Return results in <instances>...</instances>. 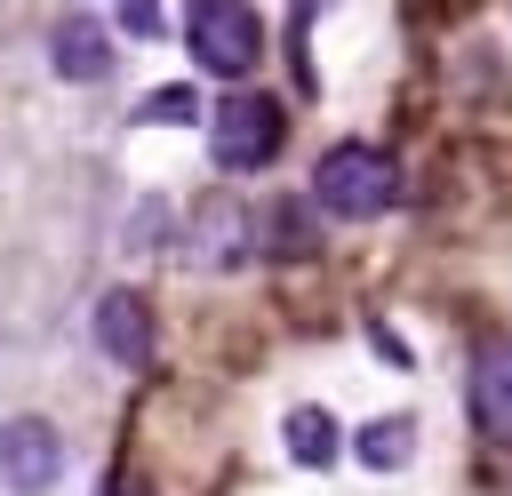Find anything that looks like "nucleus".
<instances>
[{
    "mask_svg": "<svg viewBox=\"0 0 512 496\" xmlns=\"http://www.w3.org/2000/svg\"><path fill=\"white\" fill-rule=\"evenodd\" d=\"M0 472H8L16 488H48V480H56V432L32 424V416H16V424L0 432Z\"/></svg>",
    "mask_w": 512,
    "mask_h": 496,
    "instance_id": "nucleus-6",
    "label": "nucleus"
},
{
    "mask_svg": "<svg viewBox=\"0 0 512 496\" xmlns=\"http://www.w3.org/2000/svg\"><path fill=\"white\" fill-rule=\"evenodd\" d=\"M264 248H272V256H312L320 232L296 216V200H272V216H264Z\"/></svg>",
    "mask_w": 512,
    "mask_h": 496,
    "instance_id": "nucleus-11",
    "label": "nucleus"
},
{
    "mask_svg": "<svg viewBox=\"0 0 512 496\" xmlns=\"http://www.w3.org/2000/svg\"><path fill=\"white\" fill-rule=\"evenodd\" d=\"M96 344H104L120 368H144V360H152V312H144V296H136V288L96 296Z\"/></svg>",
    "mask_w": 512,
    "mask_h": 496,
    "instance_id": "nucleus-4",
    "label": "nucleus"
},
{
    "mask_svg": "<svg viewBox=\"0 0 512 496\" xmlns=\"http://www.w3.org/2000/svg\"><path fill=\"white\" fill-rule=\"evenodd\" d=\"M248 248V224H240V208H200V232H192V264L200 272H216V264H232Z\"/></svg>",
    "mask_w": 512,
    "mask_h": 496,
    "instance_id": "nucleus-9",
    "label": "nucleus"
},
{
    "mask_svg": "<svg viewBox=\"0 0 512 496\" xmlns=\"http://www.w3.org/2000/svg\"><path fill=\"white\" fill-rule=\"evenodd\" d=\"M280 440H288V456H296V464H336V448H344V432H336V416H328V408H288Z\"/></svg>",
    "mask_w": 512,
    "mask_h": 496,
    "instance_id": "nucleus-8",
    "label": "nucleus"
},
{
    "mask_svg": "<svg viewBox=\"0 0 512 496\" xmlns=\"http://www.w3.org/2000/svg\"><path fill=\"white\" fill-rule=\"evenodd\" d=\"M472 424L512 448V344H488L472 360Z\"/></svg>",
    "mask_w": 512,
    "mask_h": 496,
    "instance_id": "nucleus-5",
    "label": "nucleus"
},
{
    "mask_svg": "<svg viewBox=\"0 0 512 496\" xmlns=\"http://www.w3.org/2000/svg\"><path fill=\"white\" fill-rule=\"evenodd\" d=\"M312 200L328 216H384L400 200V168L384 144H336L320 168H312Z\"/></svg>",
    "mask_w": 512,
    "mask_h": 496,
    "instance_id": "nucleus-1",
    "label": "nucleus"
},
{
    "mask_svg": "<svg viewBox=\"0 0 512 496\" xmlns=\"http://www.w3.org/2000/svg\"><path fill=\"white\" fill-rule=\"evenodd\" d=\"M120 24H128V32H152L160 16H152V0H128V8H120Z\"/></svg>",
    "mask_w": 512,
    "mask_h": 496,
    "instance_id": "nucleus-13",
    "label": "nucleus"
},
{
    "mask_svg": "<svg viewBox=\"0 0 512 496\" xmlns=\"http://www.w3.org/2000/svg\"><path fill=\"white\" fill-rule=\"evenodd\" d=\"M408 448H416V424H408V416H384V424L352 432V456H360L368 472H392V464H408Z\"/></svg>",
    "mask_w": 512,
    "mask_h": 496,
    "instance_id": "nucleus-10",
    "label": "nucleus"
},
{
    "mask_svg": "<svg viewBox=\"0 0 512 496\" xmlns=\"http://www.w3.org/2000/svg\"><path fill=\"white\" fill-rule=\"evenodd\" d=\"M208 136H216V160L248 176V168H264V160L280 152V104H272V96H256V88H240V96H224V104H216Z\"/></svg>",
    "mask_w": 512,
    "mask_h": 496,
    "instance_id": "nucleus-3",
    "label": "nucleus"
},
{
    "mask_svg": "<svg viewBox=\"0 0 512 496\" xmlns=\"http://www.w3.org/2000/svg\"><path fill=\"white\" fill-rule=\"evenodd\" d=\"M112 496H144V488H136V480H112Z\"/></svg>",
    "mask_w": 512,
    "mask_h": 496,
    "instance_id": "nucleus-14",
    "label": "nucleus"
},
{
    "mask_svg": "<svg viewBox=\"0 0 512 496\" xmlns=\"http://www.w3.org/2000/svg\"><path fill=\"white\" fill-rule=\"evenodd\" d=\"M144 120H192V96H152Z\"/></svg>",
    "mask_w": 512,
    "mask_h": 496,
    "instance_id": "nucleus-12",
    "label": "nucleus"
},
{
    "mask_svg": "<svg viewBox=\"0 0 512 496\" xmlns=\"http://www.w3.org/2000/svg\"><path fill=\"white\" fill-rule=\"evenodd\" d=\"M56 72L64 80H104L112 72V40H104L96 16H64L56 24Z\"/></svg>",
    "mask_w": 512,
    "mask_h": 496,
    "instance_id": "nucleus-7",
    "label": "nucleus"
},
{
    "mask_svg": "<svg viewBox=\"0 0 512 496\" xmlns=\"http://www.w3.org/2000/svg\"><path fill=\"white\" fill-rule=\"evenodd\" d=\"M184 40H192V64L200 72H248L264 32H256V8L248 0H184Z\"/></svg>",
    "mask_w": 512,
    "mask_h": 496,
    "instance_id": "nucleus-2",
    "label": "nucleus"
}]
</instances>
